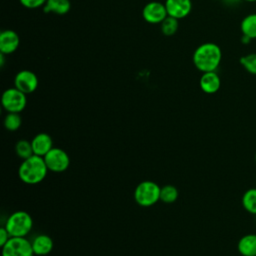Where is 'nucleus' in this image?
Wrapping results in <instances>:
<instances>
[{"label": "nucleus", "mask_w": 256, "mask_h": 256, "mask_svg": "<svg viewBox=\"0 0 256 256\" xmlns=\"http://www.w3.org/2000/svg\"><path fill=\"white\" fill-rule=\"evenodd\" d=\"M32 227V217L25 211H16L12 213L5 223V228L11 237H25L31 231Z\"/></svg>", "instance_id": "obj_3"}, {"label": "nucleus", "mask_w": 256, "mask_h": 256, "mask_svg": "<svg viewBox=\"0 0 256 256\" xmlns=\"http://www.w3.org/2000/svg\"><path fill=\"white\" fill-rule=\"evenodd\" d=\"M22 124V119L19 113H8L4 118V126L9 131L19 129Z\"/></svg>", "instance_id": "obj_23"}, {"label": "nucleus", "mask_w": 256, "mask_h": 256, "mask_svg": "<svg viewBox=\"0 0 256 256\" xmlns=\"http://www.w3.org/2000/svg\"><path fill=\"white\" fill-rule=\"evenodd\" d=\"M168 16L164 3L151 1L142 9L143 19L150 24H160Z\"/></svg>", "instance_id": "obj_8"}, {"label": "nucleus", "mask_w": 256, "mask_h": 256, "mask_svg": "<svg viewBox=\"0 0 256 256\" xmlns=\"http://www.w3.org/2000/svg\"><path fill=\"white\" fill-rule=\"evenodd\" d=\"M237 249L242 256H256V234L242 236L238 241Z\"/></svg>", "instance_id": "obj_15"}, {"label": "nucleus", "mask_w": 256, "mask_h": 256, "mask_svg": "<svg viewBox=\"0 0 256 256\" xmlns=\"http://www.w3.org/2000/svg\"><path fill=\"white\" fill-rule=\"evenodd\" d=\"M222 59L221 48L212 42L199 45L192 56L194 66L202 73L216 71Z\"/></svg>", "instance_id": "obj_1"}, {"label": "nucleus", "mask_w": 256, "mask_h": 256, "mask_svg": "<svg viewBox=\"0 0 256 256\" xmlns=\"http://www.w3.org/2000/svg\"><path fill=\"white\" fill-rule=\"evenodd\" d=\"M215 1H218V0H215Z\"/></svg>", "instance_id": "obj_30"}, {"label": "nucleus", "mask_w": 256, "mask_h": 256, "mask_svg": "<svg viewBox=\"0 0 256 256\" xmlns=\"http://www.w3.org/2000/svg\"><path fill=\"white\" fill-rule=\"evenodd\" d=\"M48 171L44 158L34 154L22 161L18 169V175L22 182L34 185L43 181Z\"/></svg>", "instance_id": "obj_2"}, {"label": "nucleus", "mask_w": 256, "mask_h": 256, "mask_svg": "<svg viewBox=\"0 0 256 256\" xmlns=\"http://www.w3.org/2000/svg\"><path fill=\"white\" fill-rule=\"evenodd\" d=\"M31 243L34 254L37 256H45L53 249V241L51 237L46 234L37 235Z\"/></svg>", "instance_id": "obj_14"}, {"label": "nucleus", "mask_w": 256, "mask_h": 256, "mask_svg": "<svg viewBox=\"0 0 256 256\" xmlns=\"http://www.w3.org/2000/svg\"><path fill=\"white\" fill-rule=\"evenodd\" d=\"M32 243L25 237H10L2 247V256H34Z\"/></svg>", "instance_id": "obj_6"}, {"label": "nucleus", "mask_w": 256, "mask_h": 256, "mask_svg": "<svg viewBox=\"0 0 256 256\" xmlns=\"http://www.w3.org/2000/svg\"><path fill=\"white\" fill-rule=\"evenodd\" d=\"M241 42H242L243 44H249V43L251 42V39H250L249 37H247V36L242 35V37H241Z\"/></svg>", "instance_id": "obj_27"}, {"label": "nucleus", "mask_w": 256, "mask_h": 256, "mask_svg": "<svg viewBox=\"0 0 256 256\" xmlns=\"http://www.w3.org/2000/svg\"><path fill=\"white\" fill-rule=\"evenodd\" d=\"M161 188L157 183L145 180L140 182L134 191L136 203L142 207H150L160 200Z\"/></svg>", "instance_id": "obj_4"}, {"label": "nucleus", "mask_w": 256, "mask_h": 256, "mask_svg": "<svg viewBox=\"0 0 256 256\" xmlns=\"http://www.w3.org/2000/svg\"><path fill=\"white\" fill-rule=\"evenodd\" d=\"M255 162H256V153H255Z\"/></svg>", "instance_id": "obj_29"}, {"label": "nucleus", "mask_w": 256, "mask_h": 256, "mask_svg": "<svg viewBox=\"0 0 256 256\" xmlns=\"http://www.w3.org/2000/svg\"><path fill=\"white\" fill-rule=\"evenodd\" d=\"M10 237L11 236H10L9 232L7 231V229L5 228V226L1 227L0 228V246L3 247L6 244V242L9 240Z\"/></svg>", "instance_id": "obj_25"}, {"label": "nucleus", "mask_w": 256, "mask_h": 256, "mask_svg": "<svg viewBox=\"0 0 256 256\" xmlns=\"http://www.w3.org/2000/svg\"><path fill=\"white\" fill-rule=\"evenodd\" d=\"M43 158L48 170L52 172H64L70 165L68 154L58 147H53Z\"/></svg>", "instance_id": "obj_7"}, {"label": "nucleus", "mask_w": 256, "mask_h": 256, "mask_svg": "<svg viewBox=\"0 0 256 256\" xmlns=\"http://www.w3.org/2000/svg\"><path fill=\"white\" fill-rule=\"evenodd\" d=\"M1 103L8 113H20L27 104L26 94L16 87L8 88L2 94Z\"/></svg>", "instance_id": "obj_5"}, {"label": "nucleus", "mask_w": 256, "mask_h": 256, "mask_svg": "<svg viewBox=\"0 0 256 256\" xmlns=\"http://www.w3.org/2000/svg\"><path fill=\"white\" fill-rule=\"evenodd\" d=\"M201 90L206 94L216 93L221 86V80L216 71L202 73L199 81Z\"/></svg>", "instance_id": "obj_12"}, {"label": "nucleus", "mask_w": 256, "mask_h": 256, "mask_svg": "<svg viewBox=\"0 0 256 256\" xmlns=\"http://www.w3.org/2000/svg\"><path fill=\"white\" fill-rule=\"evenodd\" d=\"M70 8L71 3L69 0H47L43 6V11L45 13L64 15L70 11Z\"/></svg>", "instance_id": "obj_16"}, {"label": "nucleus", "mask_w": 256, "mask_h": 256, "mask_svg": "<svg viewBox=\"0 0 256 256\" xmlns=\"http://www.w3.org/2000/svg\"><path fill=\"white\" fill-rule=\"evenodd\" d=\"M20 39L18 34L11 29H6L0 33V53L4 55L15 52L19 46Z\"/></svg>", "instance_id": "obj_11"}, {"label": "nucleus", "mask_w": 256, "mask_h": 256, "mask_svg": "<svg viewBox=\"0 0 256 256\" xmlns=\"http://www.w3.org/2000/svg\"><path fill=\"white\" fill-rule=\"evenodd\" d=\"M239 63L249 74L256 75V53H249L241 56Z\"/></svg>", "instance_id": "obj_22"}, {"label": "nucleus", "mask_w": 256, "mask_h": 256, "mask_svg": "<svg viewBox=\"0 0 256 256\" xmlns=\"http://www.w3.org/2000/svg\"><path fill=\"white\" fill-rule=\"evenodd\" d=\"M31 144L34 154L41 157H44L53 148V141L51 136L44 132L35 135L31 141Z\"/></svg>", "instance_id": "obj_13"}, {"label": "nucleus", "mask_w": 256, "mask_h": 256, "mask_svg": "<svg viewBox=\"0 0 256 256\" xmlns=\"http://www.w3.org/2000/svg\"><path fill=\"white\" fill-rule=\"evenodd\" d=\"M22 6L28 9H36L40 6H44L47 0H19Z\"/></svg>", "instance_id": "obj_24"}, {"label": "nucleus", "mask_w": 256, "mask_h": 256, "mask_svg": "<svg viewBox=\"0 0 256 256\" xmlns=\"http://www.w3.org/2000/svg\"><path fill=\"white\" fill-rule=\"evenodd\" d=\"M224 3H226L227 5H236L238 4L241 0H223Z\"/></svg>", "instance_id": "obj_26"}, {"label": "nucleus", "mask_w": 256, "mask_h": 256, "mask_svg": "<svg viewBox=\"0 0 256 256\" xmlns=\"http://www.w3.org/2000/svg\"><path fill=\"white\" fill-rule=\"evenodd\" d=\"M164 4L168 16L178 20L188 16L192 10L191 0H165Z\"/></svg>", "instance_id": "obj_10"}, {"label": "nucleus", "mask_w": 256, "mask_h": 256, "mask_svg": "<svg viewBox=\"0 0 256 256\" xmlns=\"http://www.w3.org/2000/svg\"><path fill=\"white\" fill-rule=\"evenodd\" d=\"M240 30L242 35L249 37L251 40L256 39V13L248 14L242 19Z\"/></svg>", "instance_id": "obj_17"}, {"label": "nucleus", "mask_w": 256, "mask_h": 256, "mask_svg": "<svg viewBox=\"0 0 256 256\" xmlns=\"http://www.w3.org/2000/svg\"><path fill=\"white\" fill-rule=\"evenodd\" d=\"M161 32L165 36H172L178 30V19L173 18L171 16H167L161 23Z\"/></svg>", "instance_id": "obj_21"}, {"label": "nucleus", "mask_w": 256, "mask_h": 256, "mask_svg": "<svg viewBox=\"0 0 256 256\" xmlns=\"http://www.w3.org/2000/svg\"><path fill=\"white\" fill-rule=\"evenodd\" d=\"M15 152L23 160H25V159L31 157L32 155H34L31 142L28 141V140H25V139H21L16 143Z\"/></svg>", "instance_id": "obj_19"}, {"label": "nucleus", "mask_w": 256, "mask_h": 256, "mask_svg": "<svg viewBox=\"0 0 256 256\" xmlns=\"http://www.w3.org/2000/svg\"><path fill=\"white\" fill-rule=\"evenodd\" d=\"M14 87L25 94H30L37 89L38 78L36 74L30 70H21L15 75Z\"/></svg>", "instance_id": "obj_9"}, {"label": "nucleus", "mask_w": 256, "mask_h": 256, "mask_svg": "<svg viewBox=\"0 0 256 256\" xmlns=\"http://www.w3.org/2000/svg\"><path fill=\"white\" fill-rule=\"evenodd\" d=\"M242 206L248 213L256 215V188H249L244 192Z\"/></svg>", "instance_id": "obj_18"}, {"label": "nucleus", "mask_w": 256, "mask_h": 256, "mask_svg": "<svg viewBox=\"0 0 256 256\" xmlns=\"http://www.w3.org/2000/svg\"><path fill=\"white\" fill-rule=\"evenodd\" d=\"M246 2H256V0H244Z\"/></svg>", "instance_id": "obj_28"}, {"label": "nucleus", "mask_w": 256, "mask_h": 256, "mask_svg": "<svg viewBox=\"0 0 256 256\" xmlns=\"http://www.w3.org/2000/svg\"><path fill=\"white\" fill-rule=\"evenodd\" d=\"M178 198V190L173 185H165L161 187L160 200L164 203H173Z\"/></svg>", "instance_id": "obj_20"}]
</instances>
